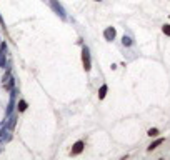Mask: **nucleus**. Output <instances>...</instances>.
<instances>
[{
  "mask_svg": "<svg viewBox=\"0 0 170 160\" xmlns=\"http://www.w3.org/2000/svg\"><path fill=\"white\" fill-rule=\"evenodd\" d=\"M122 43H124L125 47H130L133 42H132V39L129 37V35H124V37H122Z\"/></svg>",
  "mask_w": 170,
  "mask_h": 160,
  "instance_id": "0eeeda50",
  "label": "nucleus"
},
{
  "mask_svg": "<svg viewBox=\"0 0 170 160\" xmlns=\"http://www.w3.org/2000/svg\"><path fill=\"white\" fill-rule=\"evenodd\" d=\"M50 7H52V10H54L57 15H60V18H65V10H63V7L57 2V0H50Z\"/></svg>",
  "mask_w": 170,
  "mask_h": 160,
  "instance_id": "f03ea898",
  "label": "nucleus"
},
{
  "mask_svg": "<svg viewBox=\"0 0 170 160\" xmlns=\"http://www.w3.org/2000/svg\"><path fill=\"white\" fill-rule=\"evenodd\" d=\"M147 134H148L150 137H157V135H158V130H157V128H150Z\"/></svg>",
  "mask_w": 170,
  "mask_h": 160,
  "instance_id": "1a4fd4ad",
  "label": "nucleus"
},
{
  "mask_svg": "<svg viewBox=\"0 0 170 160\" xmlns=\"http://www.w3.org/2000/svg\"><path fill=\"white\" fill-rule=\"evenodd\" d=\"M103 37H105V40L112 42V40L115 39V28H114V27H107V28L103 30Z\"/></svg>",
  "mask_w": 170,
  "mask_h": 160,
  "instance_id": "20e7f679",
  "label": "nucleus"
},
{
  "mask_svg": "<svg viewBox=\"0 0 170 160\" xmlns=\"http://www.w3.org/2000/svg\"><path fill=\"white\" fill-rule=\"evenodd\" d=\"M95 2H100V0H95Z\"/></svg>",
  "mask_w": 170,
  "mask_h": 160,
  "instance_id": "9b49d317",
  "label": "nucleus"
},
{
  "mask_svg": "<svg viewBox=\"0 0 170 160\" xmlns=\"http://www.w3.org/2000/svg\"><path fill=\"white\" fill-rule=\"evenodd\" d=\"M17 110H18V112H25V110H27V102H25V100H20V102L17 104Z\"/></svg>",
  "mask_w": 170,
  "mask_h": 160,
  "instance_id": "423d86ee",
  "label": "nucleus"
},
{
  "mask_svg": "<svg viewBox=\"0 0 170 160\" xmlns=\"http://www.w3.org/2000/svg\"><path fill=\"white\" fill-rule=\"evenodd\" d=\"M163 142V138H157V140H155L154 144H150V147H148V150H154V148H157V147H158V145L162 144Z\"/></svg>",
  "mask_w": 170,
  "mask_h": 160,
  "instance_id": "6e6552de",
  "label": "nucleus"
},
{
  "mask_svg": "<svg viewBox=\"0 0 170 160\" xmlns=\"http://www.w3.org/2000/svg\"><path fill=\"white\" fill-rule=\"evenodd\" d=\"M84 147H85V142H84V140H78V142H75V144H73V148H72V155H78V153H82Z\"/></svg>",
  "mask_w": 170,
  "mask_h": 160,
  "instance_id": "7ed1b4c3",
  "label": "nucleus"
},
{
  "mask_svg": "<svg viewBox=\"0 0 170 160\" xmlns=\"http://www.w3.org/2000/svg\"><path fill=\"white\" fill-rule=\"evenodd\" d=\"M82 64H84L85 72H88V70L92 68V58H90V50H88V47L82 48Z\"/></svg>",
  "mask_w": 170,
  "mask_h": 160,
  "instance_id": "f257e3e1",
  "label": "nucleus"
},
{
  "mask_svg": "<svg viewBox=\"0 0 170 160\" xmlns=\"http://www.w3.org/2000/svg\"><path fill=\"white\" fill-rule=\"evenodd\" d=\"M107 90H108V87L107 85H102L100 87V90H99V98H105V95H107Z\"/></svg>",
  "mask_w": 170,
  "mask_h": 160,
  "instance_id": "39448f33",
  "label": "nucleus"
},
{
  "mask_svg": "<svg viewBox=\"0 0 170 160\" xmlns=\"http://www.w3.org/2000/svg\"><path fill=\"white\" fill-rule=\"evenodd\" d=\"M162 30H163V33H165V35H169V37H170V25H163Z\"/></svg>",
  "mask_w": 170,
  "mask_h": 160,
  "instance_id": "9d476101",
  "label": "nucleus"
}]
</instances>
